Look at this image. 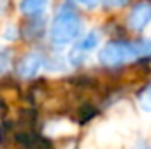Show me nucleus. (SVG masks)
I'll return each instance as SVG.
<instances>
[{"label": "nucleus", "instance_id": "nucleus-11", "mask_svg": "<svg viewBox=\"0 0 151 149\" xmlns=\"http://www.w3.org/2000/svg\"><path fill=\"white\" fill-rule=\"evenodd\" d=\"M128 0H106V5L107 7H123Z\"/></svg>", "mask_w": 151, "mask_h": 149}, {"label": "nucleus", "instance_id": "nucleus-1", "mask_svg": "<svg viewBox=\"0 0 151 149\" xmlns=\"http://www.w3.org/2000/svg\"><path fill=\"white\" fill-rule=\"evenodd\" d=\"M79 34H81V18H79V14L69 4L60 5L55 18H53L51 28H49L51 44L55 47H63L69 42L76 40Z\"/></svg>", "mask_w": 151, "mask_h": 149}, {"label": "nucleus", "instance_id": "nucleus-8", "mask_svg": "<svg viewBox=\"0 0 151 149\" xmlns=\"http://www.w3.org/2000/svg\"><path fill=\"white\" fill-rule=\"evenodd\" d=\"M67 62H69L72 67H79V65L84 62V51L79 49L77 46H74V47L69 51V54H67Z\"/></svg>", "mask_w": 151, "mask_h": 149}, {"label": "nucleus", "instance_id": "nucleus-10", "mask_svg": "<svg viewBox=\"0 0 151 149\" xmlns=\"http://www.w3.org/2000/svg\"><path fill=\"white\" fill-rule=\"evenodd\" d=\"M9 62H11V56H9V53L0 49V72H5V70L9 69Z\"/></svg>", "mask_w": 151, "mask_h": 149}, {"label": "nucleus", "instance_id": "nucleus-14", "mask_svg": "<svg viewBox=\"0 0 151 149\" xmlns=\"http://www.w3.org/2000/svg\"><path fill=\"white\" fill-rule=\"evenodd\" d=\"M135 149H151V146H146V144H141V146H137Z\"/></svg>", "mask_w": 151, "mask_h": 149}, {"label": "nucleus", "instance_id": "nucleus-4", "mask_svg": "<svg viewBox=\"0 0 151 149\" xmlns=\"http://www.w3.org/2000/svg\"><path fill=\"white\" fill-rule=\"evenodd\" d=\"M151 23V2H139L128 14V27L130 30L141 32Z\"/></svg>", "mask_w": 151, "mask_h": 149}, {"label": "nucleus", "instance_id": "nucleus-2", "mask_svg": "<svg viewBox=\"0 0 151 149\" xmlns=\"http://www.w3.org/2000/svg\"><path fill=\"white\" fill-rule=\"evenodd\" d=\"M134 58L135 54H134L132 44H125V42H109L99 53V62L106 67H118Z\"/></svg>", "mask_w": 151, "mask_h": 149}, {"label": "nucleus", "instance_id": "nucleus-3", "mask_svg": "<svg viewBox=\"0 0 151 149\" xmlns=\"http://www.w3.org/2000/svg\"><path fill=\"white\" fill-rule=\"evenodd\" d=\"M44 65H46V56L42 53L32 51V53L25 54L19 60V63L16 67V72H18L19 77H23V79H32L34 75H37V72Z\"/></svg>", "mask_w": 151, "mask_h": 149}, {"label": "nucleus", "instance_id": "nucleus-5", "mask_svg": "<svg viewBox=\"0 0 151 149\" xmlns=\"http://www.w3.org/2000/svg\"><path fill=\"white\" fill-rule=\"evenodd\" d=\"M47 2L49 0H21L19 2V11L25 16H39L46 9Z\"/></svg>", "mask_w": 151, "mask_h": 149}, {"label": "nucleus", "instance_id": "nucleus-6", "mask_svg": "<svg viewBox=\"0 0 151 149\" xmlns=\"http://www.w3.org/2000/svg\"><path fill=\"white\" fill-rule=\"evenodd\" d=\"M99 42H100V34H99V32H90V34H86L84 37L79 40L77 47H79V49H83V51L86 53V51L95 49V47L99 46Z\"/></svg>", "mask_w": 151, "mask_h": 149}, {"label": "nucleus", "instance_id": "nucleus-9", "mask_svg": "<svg viewBox=\"0 0 151 149\" xmlns=\"http://www.w3.org/2000/svg\"><path fill=\"white\" fill-rule=\"evenodd\" d=\"M139 105H141V109L146 112H151V86L148 88H144L142 91H141V95H139Z\"/></svg>", "mask_w": 151, "mask_h": 149}, {"label": "nucleus", "instance_id": "nucleus-12", "mask_svg": "<svg viewBox=\"0 0 151 149\" xmlns=\"http://www.w3.org/2000/svg\"><path fill=\"white\" fill-rule=\"evenodd\" d=\"M4 37L5 39H9V40H12V39H16L18 37V32H16V28L14 27H9V30L4 34Z\"/></svg>", "mask_w": 151, "mask_h": 149}, {"label": "nucleus", "instance_id": "nucleus-13", "mask_svg": "<svg viewBox=\"0 0 151 149\" xmlns=\"http://www.w3.org/2000/svg\"><path fill=\"white\" fill-rule=\"evenodd\" d=\"M72 2H77V4H81L84 7H95L99 4V0H72Z\"/></svg>", "mask_w": 151, "mask_h": 149}, {"label": "nucleus", "instance_id": "nucleus-7", "mask_svg": "<svg viewBox=\"0 0 151 149\" xmlns=\"http://www.w3.org/2000/svg\"><path fill=\"white\" fill-rule=\"evenodd\" d=\"M132 49H134L135 58H139V56H151V39H144V40L134 42Z\"/></svg>", "mask_w": 151, "mask_h": 149}]
</instances>
